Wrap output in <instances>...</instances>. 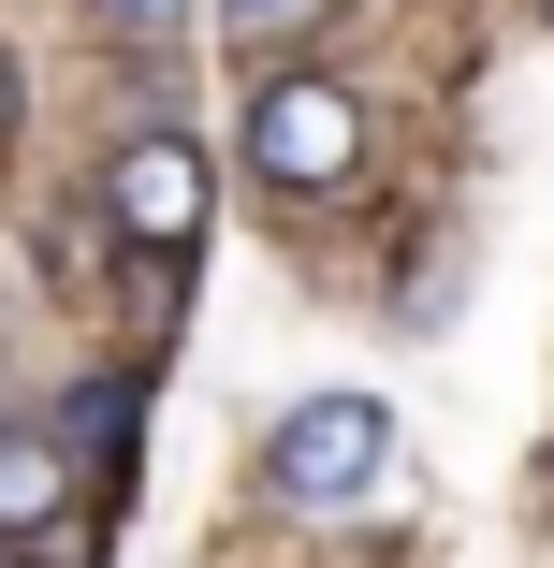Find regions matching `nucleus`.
<instances>
[{
  "label": "nucleus",
  "instance_id": "nucleus-1",
  "mask_svg": "<svg viewBox=\"0 0 554 568\" xmlns=\"http://www.w3.org/2000/svg\"><path fill=\"white\" fill-rule=\"evenodd\" d=\"M234 161H249L278 204H351V190H365V102H351V73H321V59L263 73L249 118H234Z\"/></svg>",
  "mask_w": 554,
  "mask_h": 568
},
{
  "label": "nucleus",
  "instance_id": "nucleus-2",
  "mask_svg": "<svg viewBox=\"0 0 554 568\" xmlns=\"http://www.w3.org/2000/svg\"><path fill=\"white\" fill-rule=\"evenodd\" d=\"M204 219H219V161H204V132H132L118 161H102V234H118L132 263H190Z\"/></svg>",
  "mask_w": 554,
  "mask_h": 568
},
{
  "label": "nucleus",
  "instance_id": "nucleus-3",
  "mask_svg": "<svg viewBox=\"0 0 554 568\" xmlns=\"http://www.w3.org/2000/svg\"><path fill=\"white\" fill-rule=\"evenodd\" d=\"M380 467H394V408H380V394H306V408H278V437H263V496H278V510H351Z\"/></svg>",
  "mask_w": 554,
  "mask_h": 568
},
{
  "label": "nucleus",
  "instance_id": "nucleus-4",
  "mask_svg": "<svg viewBox=\"0 0 554 568\" xmlns=\"http://www.w3.org/2000/svg\"><path fill=\"white\" fill-rule=\"evenodd\" d=\"M73 510H88V467H73L44 423H0V554H44Z\"/></svg>",
  "mask_w": 554,
  "mask_h": 568
},
{
  "label": "nucleus",
  "instance_id": "nucleus-5",
  "mask_svg": "<svg viewBox=\"0 0 554 568\" xmlns=\"http://www.w3.org/2000/svg\"><path fill=\"white\" fill-rule=\"evenodd\" d=\"M132 423H147V394H132V379H73V408H59L44 437L88 467V496H118V481H132Z\"/></svg>",
  "mask_w": 554,
  "mask_h": 568
},
{
  "label": "nucleus",
  "instance_id": "nucleus-6",
  "mask_svg": "<svg viewBox=\"0 0 554 568\" xmlns=\"http://www.w3.org/2000/svg\"><path fill=\"white\" fill-rule=\"evenodd\" d=\"M321 30H336V0H219V44H234V59H263V73H292Z\"/></svg>",
  "mask_w": 554,
  "mask_h": 568
},
{
  "label": "nucleus",
  "instance_id": "nucleus-7",
  "mask_svg": "<svg viewBox=\"0 0 554 568\" xmlns=\"http://www.w3.org/2000/svg\"><path fill=\"white\" fill-rule=\"evenodd\" d=\"M88 30L118 59H190V0H88Z\"/></svg>",
  "mask_w": 554,
  "mask_h": 568
},
{
  "label": "nucleus",
  "instance_id": "nucleus-8",
  "mask_svg": "<svg viewBox=\"0 0 554 568\" xmlns=\"http://www.w3.org/2000/svg\"><path fill=\"white\" fill-rule=\"evenodd\" d=\"M30 132V73H16V44H0V146Z\"/></svg>",
  "mask_w": 554,
  "mask_h": 568
},
{
  "label": "nucleus",
  "instance_id": "nucleus-9",
  "mask_svg": "<svg viewBox=\"0 0 554 568\" xmlns=\"http://www.w3.org/2000/svg\"><path fill=\"white\" fill-rule=\"evenodd\" d=\"M0 568H44V554H0Z\"/></svg>",
  "mask_w": 554,
  "mask_h": 568
},
{
  "label": "nucleus",
  "instance_id": "nucleus-10",
  "mask_svg": "<svg viewBox=\"0 0 554 568\" xmlns=\"http://www.w3.org/2000/svg\"><path fill=\"white\" fill-rule=\"evenodd\" d=\"M540 16H554V0H540Z\"/></svg>",
  "mask_w": 554,
  "mask_h": 568
}]
</instances>
